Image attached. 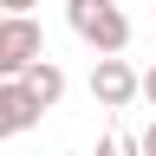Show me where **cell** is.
Segmentation results:
<instances>
[{"mask_svg": "<svg viewBox=\"0 0 156 156\" xmlns=\"http://www.w3.org/2000/svg\"><path fill=\"white\" fill-rule=\"evenodd\" d=\"M39 124V104L20 85H0V136H20V130H33Z\"/></svg>", "mask_w": 156, "mask_h": 156, "instance_id": "5b68a950", "label": "cell"}, {"mask_svg": "<svg viewBox=\"0 0 156 156\" xmlns=\"http://www.w3.org/2000/svg\"><path fill=\"white\" fill-rule=\"evenodd\" d=\"M65 20H72V33L85 39V46H98L104 58H117L130 46V20L117 0H65Z\"/></svg>", "mask_w": 156, "mask_h": 156, "instance_id": "6da1fadb", "label": "cell"}, {"mask_svg": "<svg viewBox=\"0 0 156 156\" xmlns=\"http://www.w3.org/2000/svg\"><path fill=\"white\" fill-rule=\"evenodd\" d=\"M136 98H150V104H156V58H150V72H136Z\"/></svg>", "mask_w": 156, "mask_h": 156, "instance_id": "52a82bcc", "label": "cell"}, {"mask_svg": "<svg viewBox=\"0 0 156 156\" xmlns=\"http://www.w3.org/2000/svg\"><path fill=\"white\" fill-rule=\"evenodd\" d=\"M136 156H156V124H150L143 136H136Z\"/></svg>", "mask_w": 156, "mask_h": 156, "instance_id": "9c48e42d", "label": "cell"}, {"mask_svg": "<svg viewBox=\"0 0 156 156\" xmlns=\"http://www.w3.org/2000/svg\"><path fill=\"white\" fill-rule=\"evenodd\" d=\"M0 7H7V20H33V7H39V0H0Z\"/></svg>", "mask_w": 156, "mask_h": 156, "instance_id": "ba28073f", "label": "cell"}, {"mask_svg": "<svg viewBox=\"0 0 156 156\" xmlns=\"http://www.w3.org/2000/svg\"><path fill=\"white\" fill-rule=\"evenodd\" d=\"M13 85H20V91H26V98H33V104H39V111H52V104H58V98H65V72H58V65H52V58H39V65H26V72H20V78H13Z\"/></svg>", "mask_w": 156, "mask_h": 156, "instance_id": "277c9868", "label": "cell"}, {"mask_svg": "<svg viewBox=\"0 0 156 156\" xmlns=\"http://www.w3.org/2000/svg\"><path fill=\"white\" fill-rule=\"evenodd\" d=\"M91 98L104 111L136 104V65H130V58H98V65H91Z\"/></svg>", "mask_w": 156, "mask_h": 156, "instance_id": "3957f363", "label": "cell"}, {"mask_svg": "<svg viewBox=\"0 0 156 156\" xmlns=\"http://www.w3.org/2000/svg\"><path fill=\"white\" fill-rule=\"evenodd\" d=\"M46 58V33L39 20H0V85H13L26 65Z\"/></svg>", "mask_w": 156, "mask_h": 156, "instance_id": "7a4b0ae2", "label": "cell"}, {"mask_svg": "<svg viewBox=\"0 0 156 156\" xmlns=\"http://www.w3.org/2000/svg\"><path fill=\"white\" fill-rule=\"evenodd\" d=\"M98 156H136V136H124V130H111L104 143H98Z\"/></svg>", "mask_w": 156, "mask_h": 156, "instance_id": "8992f818", "label": "cell"}]
</instances>
